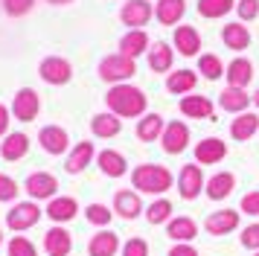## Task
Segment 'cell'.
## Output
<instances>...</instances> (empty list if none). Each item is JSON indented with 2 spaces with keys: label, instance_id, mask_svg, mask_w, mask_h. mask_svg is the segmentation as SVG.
Wrapping results in <instances>:
<instances>
[{
  "label": "cell",
  "instance_id": "10",
  "mask_svg": "<svg viewBox=\"0 0 259 256\" xmlns=\"http://www.w3.org/2000/svg\"><path fill=\"white\" fill-rule=\"evenodd\" d=\"M76 212H79V201L70 195H56L47 201V209H44V216L50 221H56V224H67V221L76 219Z\"/></svg>",
  "mask_w": 259,
  "mask_h": 256
},
{
  "label": "cell",
  "instance_id": "44",
  "mask_svg": "<svg viewBox=\"0 0 259 256\" xmlns=\"http://www.w3.org/2000/svg\"><path fill=\"white\" fill-rule=\"evenodd\" d=\"M236 12H239L242 21H253L259 15V0H239L236 3Z\"/></svg>",
  "mask_w": 259,
  "mask_h": 256
},
{
  "label": "cell",
  "instance_id": "36",
  "mask_svg": "<svg viewBox=\"0 0 259 256\" xmlns=\"http://www.w3.org/2000/svg\"><path fill=\"white\" fill-rule=\"evenodd\" d=\"M169 219H172V204H169L166 198L149 204V209H146V221H149V224H163V221H169Z\"/></svg>",
  "mask_w": 259,
  "mask_h": 256
},
{
  "label": "cell",
  "instance_id": "51",
  "mask_svg": "<svg viewBox=\"0 0 259 256\" xmlns=\"http://www.w3.org/2000/svg\"><path fill=\"white\" fill-rule=\"evenodd\" d=\"M253 256H259V250H256V253H253Z\"/></svg>",
  "mask_w": 259,
  "mask_h": 256
},
{
  "label": "cell",
  "instance_id": "17",
  "mask_svg": "<svg viewBox=\"0 0 259 256\" xmlns=\"http://www.w3.org/2000/svg\"><path fill=\"white\" fill-rule=\"evenodd\" d=\"M166 236L172 242H192L198 236V224L189 219V216H178V219L166 221Z\"/></svg>",
  "mask_w": 259,
  "mask_h": 256
},
{
  "label": "cell",
  "instance_id": "20",
  "mask_svg": "<svg viewBox=\"0 0 259 256\" xmlns=\"http://www.w3.org/2000/svg\"><path fill=\"white\" fill-rule=\"evenodd\" d=\"M233 189H236V175L233 172H215L210 181H207V189H204V192H207V198H212V201H224Z\"/></svg>",
  "mask_w": 259,
  "mask_h": 256
},
{
  "label": "cell",
  "instance_id": "45",
  "mask_svg": "<svg viewBox=\"0 0 259 256\" xmlns=\"http://www.w3.org/2000/svg\"><path fill=\"white\" fill-rule=\"evenodd\" d=\"M239 212H247V216H259V189L242 195V204H239Z\"/></svg>",
  "mask_w": 259,
  "mask_h": 256
},
{
  "label": "cell",
  "instance_id": "3",
  "mask_svg": "<svg viewBox=\"0 0 259 256\" xmlns=\"http://www.w3.org/2000/svg\"><path fill=\"white\" fill-rule=\"evenodd\" d=\"M134 58L122 56V53H114V56H105L99 61V79L111 81V84H122L125 79L134 76Z\"/></svg>",
  "mask_w": 259,
  "mask_h": 256
},
{
  "label": "cell",
  "instance_id": "6",
  "mask_svg": "<svg viewBox=\"0 0 259 256\" xmlns=\"http://www.w3.org/2000/svg\"><path fill=\"white\" fill-rule=\"evenodd\" d=\"M38 76L50 84H67L73 79V64L61 56H50L38 64Z\"/></svg>",
  "mask_w": 259,
  "mask_h": 256
},
{
  "label": "cell",
  "instance_id": "40",
  "mask_svg": "<svg viewBox=\"0 0 259 256\" xmlns=\"http://www.w3.org/2000/svg\"><path fill=\"white\" fill-rule=\"evenodd\" d=\"M122 256H149V242L140 239V236H134V239H128L122 244Z\"/></svg>",
  "mask_w": 259,
  "mask_h": 256
},
{
  "label": "cell",
  "instance_id": "35",
  "mask_svg": "<svg viewBox=\"0 0 259 256\" xmlns=\"http://www.w3.org/2000/svg\"><path fill=\"white\" fill-rule=\"evenodd\" d=\"M233 9V0H198V15L201 18H224Z\"/></svg>",
  "mask_w": 259,
  "mask_h": 256
},
{
  "label": "cell",
  "instance_id": "28",
  "mask_svg": "<svg viewBox=\"0 0 259 256\" xmlns=\"http://www.w3.org/2000/svg\"><path fill=\"white\" fill-rule=\"evenodd\" d=\"M91 160H94V143H76L73 151L67 154V166L64 169L70 175H79L82 169L91 166Z\"/></svg>",
  "mask_w": 259,
  "mask_h": 256
},
{
  "label": "cell",
  "instance_id": "2",
  "mask_svg": "<svg viewBox=\"0 0 259 256\" xmlns=\"http://www.w3.org/2000/svg\"><path fill=\"white\" fill-rule=\"evenodd\" d=\"M175 184V175L169 172L166 166L157 163H143L131 172V186L137 192H149V195H163L166 189H172Z\"/></svg>",
  "mask_w": 259,
  "mask_h": 256
},
{
  "label": "cell",
  "instance_id": "11",
  "mask_svg": "<svg viewBox=\"0 0 259 256\" xmlns=\"http://www.w3.org/2000/svg\"><path fill=\"white\" fill-rule=\"evenodd\" d=\"M160 146H163L166 154H181V151L189 146V128L184 122H169L160 134Z\"/></svg>",
  "mask_w": 259,
  "mask_h": 256
},
{
  "label": "cell",
  "instance_id": "22",
  "mask_svg": "<svg viewBox=\"0 0 259 256\" xmlns=\"http://www.w3.org/2000/svg\"><path fill=\"white\" fill-rule=\"evenodd\" d=\"M178 108L184 116H192V119H212V111H215L207 96H184Z\"/></svg>",
  "mask_w": 259,
  "mask_h": 256
},
{
  "label": "cell",
  "instance_id": "18",
  "mask_svg": "<svg viewBox=\"0 0 259 256\" xmlns=\"http://www.w3.org/2000/svg\"><path fill=\"white\" fill-rule=\"evenodd\" d=\"M117 250H119V236L105 230V227L96 233L91 239V244H88V256H114Z\"/></svg>",
  "mask_w": 259,
  "mask_h": 256
},
{
  "label": "cell",
  "instance_id": "5",
  "mask_svg": "<svg viewBox=\"0 0 259 256\" xmlns=\"http://www.w3.org/2000/svg\"><path fill=\"white\" fill-rule=\"evenodd\" d=\"M178 192H181L184 201H195L204 192V172H201L198 163L181 166V172H178Z\"/></svg>",
  "mask_w": 259,
  "mask_h": 256
},
{
  "label": "cell",
  "instance_id": "41",
  "mask_svg": "<svg viewBox=\"0 0 259 256\" xmlns=\"http://www.w3.org/2000/svg\"><path fill=\"white\" fill-rule=\"evenodd\" d=\"M32 6H35V0H3V9H6V15H12V18L26 15Z\"/></svg>",
  "mask_w": 259,
  "mask_h": 256
},
{
  "label": "cell",
  "instance_id": "50",
  "mask_svg": "<svg viewBox=\"0 0 259 256\" xmlns=\"http://www.w3.org/2000/svg\"><path fill=\"white\" fill-rule=\"evenodd\" d=\"M0 244H3V230H0Z\"/></svg>",
  "mask_w": 259,
  "mask_h": 256
},
{
  "label": "cell",
  "instance_id": "8",
  "mask_svg": "<svg viewBox=\"0 0 259 256\" xmlns=\"http://www.w3.org/2000/svg\"><path fill=\"white\" fill-rule=\"evenodd\" d=\"M41 111V99H38V93L32 88H21V91L15 93L12 99V116L15 119H21V122H32Z\"/></svg>",
  "mask_w": 259,
  "mask_h": 256
},
{
  "label": "cell",
  "instance_id": "47",
  "mask_svg": "<svg viewBox=\"0 0 259 256\" xmlns=\"http://www.w3.org/2000/svg\"><path fill=\"white\" fill-rule=\"evenodd\" d=\"M9 116H12V111L6 105H0V137H6V131H9Z\"/></svg>",
  "mask_w": 259,
  "mask_h": 256
},
{
  "label": "cell",
  "instance_id": "13",
  "mask_svg": "<svg viewBox=\"0 0 259 256\" xmlns=\"http://www.w3.org/2000/svg\"><path fill=\"white\" fill-rule=\"evenodd\" d=\"M152 15L154 12H152V3L149 0H128L122 6V12H119V21L125 23V26H131V29H140V26L149 23Z\"/></svg>",
  "mask_w": 259,
  "mask_h": 256
},
{
  "label": "cell",
  "instance_id": "33",
  "mask_svg": "<svg viewBox=\"0 0 259 256\" xmlns=\"http://www.w3.org/2000/svg\"><path fill=\"white\" fill-rule=\"evenodd\" d=\"M195 84H198V76H195L192 70H175V73H169V79H166L169 93H178V96L195 91Z\"/></svg>",
  "mask_w": 259,
  "mask_h": 256
},
{
  "label": "cell",
  "instance_id": "24",
  "mask_svg": "<svg viewBox=\"0 0 259 256\" xmlns=\"http://www.w3.org/2000/svg\"><path fill=\"white\" fill-rule=\"evenodd\" d=\"M149 35L143 32V29H131V32L122 35V41H119V53L128 58H137L143 53H149Z\"/></svg>",
  "mask_w": 259,
  "mask_h": 256
},
{
  "label": "cell",
  "instance_id": "23",
  "mask_svg": "<svg viewBox=\"0 0 259 256\" xmlns=\"http://www.w3.org/2000/svg\"><path fill=\"white\" fill-rule=\"evenodd\" d=\"M224 76H227V84L230 88H247L250 79H253V64L247 58H233L230 67L224 70Z\"/></svg>",
  "mask_w": 259,
  "mask_h": 256
},
{
  "label": "cell",
  "instance_id": "9",
  "mask_svg": "<svg viewBox=\"0 0 259 256\" xmlns=\"http://www.w3.org/2000/svg\"><path fill=\"white\" fill-rule=\"evenodd\" d=\"M239 219H242L239 209H215V212L207 216L204 230L210 233V236H227V233L239 230Z\"/></svg>",
  "mask_w": 259,
  "mask_h": 256
},
{
  "label": "cell",
  "instance_id": "29",
  "mask_svg": "<svg viewBox=\"0 0 259 256\" xmlns=\"http://www.w3.org/2000/svg\"><path fill=\"white\" fill-rule=\"evenodd\" d=\"M256 131H259V116L245 111V114H239L233 119V125H230V137H233L236 143H245V140H250Z\"/></svg>",
  "mask_w": 259,
  "mask_h": 256
},
{
  "label": "cell",
  "instance_id": "48",
  "mask_svg": "<svg viewBox=\"0 0 259 256\" xmlns=\"http://www.w3.org/2000/svg\"><path fill=\"white\" fill-rule=\"evenodd\" d=\"M47 3H53V6H64V3H73V0H47Z\"/></svg>",
  "mask_w": 259,
  "mask_h": 256
},
{
  "label": "cell",
  "instance_id": "31",
  "mask_svg": "<svg viewBox=\"0 0 259 256\" xmlns=\"http://www.w3.org/2000/svg\"><path fill=\"white\" fill-rule=\"evenodd\" d=\"M163 116L160 114H146L137 122V137L143 140V143H154V140H160V134H163Z\"/></svg>",
  "mask_w": 259,
  "mask_h": 256
},
{
  "label": "cell",
  "instance_id": "46",
  "mask_svg": "<svg viewBox=\"0 0 259 256\" xmlns=\"http://www.w3.org/2000/svg\"><path fill=\"white\" fill-rule=\"evenodd\" d=\"M166 256H198V250H195L189 242H175V247H172Z\"/></svg>",
  "mask_w": 259,
  "mask_h": 256
},
{
  "label": "cell",
  "instance_id": "14",
  "mask_svg": "<svg viewBox=\"0 0 259 256\" xmlns=\"http://www.w3.org/2000/svg\"><path fill=\"white\" fill-rule=\"evenodd\" d=\"M70 250H73V239L67 233V227L56 224V227H50L44 233V253L47 256H67Z\"/></svg>",
  "mask_w": 259,
  "mask_h": 256
},
{
  "label": "cell",
  "instance_id": "19",
  "mask_svg": "<svg viewBox=\"0 0 259 256\" xmlns=\"http://www.w3.org/2000/svg\"><path fill=\"white\" fill-rule=\"evenodd\" d=\"M26 151H29V137L21 134V131H18V134H6V140L0 143V157L9 160V163L26 157Z\"/></svg>",
  "mask_w": 259,
  "mask_h": 256
},
{
  "label": "cell",
  "instance_id": "27",
  "mask_svg": "<svg viewBox=\"0 0 259 256\" xmlns=\"http://www.w3.org/2000/svg\"><path fill=\"white\" fill-rule=\"evenodd\" d=\"M172 61H175V50L163 41H157V44L149 47V67L154 73H166V70H172Z\"/></svg>",
  "mask_w": 259,
  "mask_h": 256
},
{
  "label": "cell",
  "instance_id": "4",
  "mask_svg": "<svg viewBox=\"0 0 259 256\" xmlns=\"http://www.w3.org/2000/svg\"><path fill=\"white\" fill-rule=\"evenodd\" d=\"M38 221H41V207H38L35 201H21V204H15L6 212V227L15 233L29 230V227H35Z\"/></svg>",
  "mask_w": 259,
  "mask_h": 256
},
{
  "label": "cell",
  "instance_id": "43",
  "mask_svg": "<svg viewBox=\"0 0 259 256\" xmlns=\"http://www.w3.org/2000/svg\"><path fill=\"white\" fill-rule=\"evenodd\" d=\"M242 244H245L247 250H259V221L256 224H247L245 230H242Z\"/></svg>",
  "mask_w": 259,
  "mask_h": 256
},
{
  "label": "cell",
  "instance_id": "38",
  "mask_svg": "<svg viewBox=\"0 0 259 256\" xmlns=\"http://www.w3.org/2000/svg\"><path fill=\"white\" fill-rule=\"evenodd\" d=\"M198 70H201V76H207V79H219V76H224V64L219 61V56H201L198 58Z\"/></svg>",
  "mask_w": 259,
  "mask_h": 256
},
{
  "label": "cell",
  "instance_id": "39",
  "mask_svg": "<svg viewBox=\"0 0 259 256\" xmlns=\"http://www.w3.org/2000/svg\"><path fill=\"white\" fill-rule=\"evenodd\" d=\"M9 256H38V250L26 236H15L9 242Z\"/></svg>",
  "mask_w": 259,
  "mask_h": 256
},
{
  "label": "cell",
  "instance_id": "1",
  "mask_svg": "<svg viewBox=\"0 0 259 256\" xmlns=\"http://www.w3.org/2000/svg\"><path fill=\"white\" fill-rule=\"evenodd\" d=\"M105 105L111 108V114L117 116H143L146 111V93L134 84H114L105 93Z\"/></svg>",
  "mask_w": 259,
  "mask_h": 256
},
{
  "label": "cell",
  "instance_id": "16",
  "mask_svg": "<svg viewBox=\"0 0 259 256\" xmlns=\"http://www.w3.org/2000/svg\"><path fill=\"white\" fill-rule=\"evenodd\" d=\"M38 143H41V149L50 151V154H64L67 151V131L61 125H44L38 131Z\"/></svg>",
  "mask_w": 259,
  "mask_h": 256
},
{
  "label": "cell",
  "instance_id": "26",
  "mask_svg": "<svg viewBox=\"0 0 259 256\" xmlns=\"http://www.w3.org/2000/svg\"><path fill=\"white\" fill-rule=\"evenodd\" d=\"M175 50L181 56H198L201 50V35L192 26H175Z\"/></svg>",
  "mask_w": 259,
  "mask_h": 256
},
{
  "label": "cell",
  "instance_id": "21",
  "mask_svg": "<svg viewBox=\"0 0 259 256\" xmlns=\"http://www.w3.org/2000/svg\"><path fill=\"white\" fill-rule=\"evenodd\" d=\"M96 163H99L102 175H108V178H122V175L128 172V163H125V157H122L119 151H114V149L99 151V154H96Z\"/></svg>",
  "mask_w": 259,
  "mask_h": 256
},
{
  "label": "cell",
  "instance_id": "25",
  "mask_svg": "<svg viewBox=\"0 0 259 256\" xmlns=\"http://www.w3.org/2000/svg\"><path fill=\"white\" fill-rule=\"evenodd\" d=\"M219 105H222L227 114H245V108L250 105V96L245 93V88H224L222 96H219Z\"/></svg>",
  "mask_w": 259,
  "mask_h": 256
},
{
  "label": "cell",
  "instance_id": "37",
  "mask_svg": "<svg viewBox=\"0 0 259 256\" xmlns=\"http://www.w3.org/2000/svg\"><path fill=\"white\" fill-rule=\"evenodd\" d=\"M84 219L91 221V224H96V227H108V224H111V219H114V212H111L105 204H88V209H84Z\"/></svg>",
  "mask_w": 259,
  "mask_h": 256
},
{
  "label": "cell",
  "instance_id": "32",
  "mask_svg": "<svg viewBox=\"0 0 259 256\" xmlns=\"http://www.w3.org/2000/svg\"><path fill=\"white\" fill-rule=\"evenodd\" d=\"M91 131H94L96 137H117L119 131H122V122L117 119V114H96L94 119H91Z\"/></svg>",
  "mask_w": 259,
  "mask_h": 256
},
{
  "label": "cell",
  "instance_id": "7",
  "mask_svg": "<svg viewBox=\"0 0 259 256\" xmlns=\"http://www.w3.org/2000/svg\"><path fill=\"white\" fill-rule=\"evenodd\" d=\"M24 189L29 192L32 201H50L59 192V181H56V175H50V172H32L24 181Z\"/></svg>",
  "mask_w": 259,
  "mask_h": 256
},
{
  "label": "cell",
  "instance_id": "42",
  "mask_svg": "<svg viewBox=\"0 0 259 256\" xmlns=\"http://www.w3.org/2000/svg\"><path fill=\"white\" fill-rule=\"evenodd\" d=\"M21 192V186L15 184V178L9 175H0V201H15Z\"/></svg>",
  "mask_w": 259,
  "mask_h": 256
},
{
  "label": "cell",
  "instance_id": "12",
  "mask_svg": "<svg viewBox=\"0 0 259 256\" xmlns=\"http://www.w3.org/2000/svg\"><path fill=\"white\" fill-rule=\"evenodd\" d=\"M227 157V143L219 137H204L195 146V163L198 166H212V163H222Z\"/></svg>",
  "mask_w": 259,
  "mask_h": 256
},
{
  "label": "cell",
  "instance_id": "49",
  "mask_svg": "<svg viewBox=\"0 0 259 256\" xmlns=\"http://www.w3.org/2000/svg\"><path fill=\"white\" fill-rule=\"evenodd\" d=\"M253 105H256V108H259V91L253 93Z\"/></svg>",
  "mask_w": 259,
  "mask_h": 256
},
{
  "label": "cell",
  "instance_id": "30",
  "mask_svg": "<svg viewBox=\"0 0 259 256\" xmlns=\"http://www.w3.org/2000/svg\"><path fill=\"white\" fill-rule=\"evenodd\" d=\"M187 12V3L184 0H160L157 9H154V18L163 23V26H175Z\"/></svg>",
  "mask_w": 259,
  "mask_h": 256
},
{
  "label": "cell",
  "instance_id": "15",
  "mask_svg": "<svg viewBox=\"0 0 259 256\" xmlns=\"http://www.w3.org/2000/svg\"><path fill=\"white\" fill-rule=\"evenodd\" d=\"M114 212L125 221L137 219L143 212V201L137 195V189H119L117 195H114Z\"/></svg>",
  "mask_w": 259,
  "mask_h": 256
},
{
  "label": "cell",
  "instance_id": "34",
  "mask_svg": "<svg viewBox=\"0 0 259 256\" xmlns=\"http://www.w3.org/2000/svg\"><path fill=\"white\" fill-rule=\"evenodd\" d=\"M222 41L230 47V50H247L250 32H247V26H242V23H227L222 29Z\"/></svg>",
  "mask_w": 259,
  "mask_h": 256
}]
</instances>
